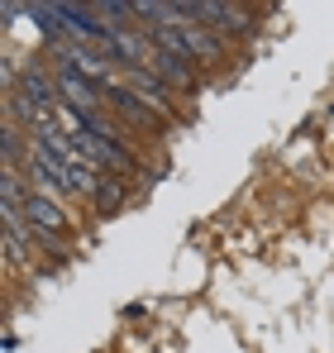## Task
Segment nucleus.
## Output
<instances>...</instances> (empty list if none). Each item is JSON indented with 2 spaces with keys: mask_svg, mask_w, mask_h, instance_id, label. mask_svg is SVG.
Masks as SVG:
<instances>
[{
  "mask_svg": "<svg viewBox=\"0 0 334 353\" xmlns=\"http://www.w3.org/2000/svg\"><path fill=\"white\" fill-rule=\"evenodd\" d=\"M14 91H19L24 101H34V105H62L57 77L48 72V67H39V62H24V67L14 72Z\"/></svg>",
  "mask_w": 334,
  "mask_h": 353,
  "instance_id": "obj_4",
  "label": "nucleus"
},
{
  "mask_svg": "<svg viewBox=\"0 0 334 353\" xmlns=\"http://www.w3.org/2000/svg\"><path fill=\"white\" fill-rule=\"evenodd\" d=\"M148 72L158 77V81H167L172 91H191L196 81H201V67L186 58H172V53H163V48H153V58H148Z\"/></svg>",
  "mask_w": 334,
  "mask_h": 353,
  "instance_id": "obj_5",
  "label": "nucleus"
},
{
  "mask_svg": "<svg viewBox=\"0 0 334 353\" xmlns=\"http://www.w3.org/2000/svg\"><path fill=\"white\" fill-rule=\"evenodd\" d=\"M119 81H124V86H129V91H134V96H139V101L148 105V110H158L167 124H177V119H181V105L172 101L177 91H172L167 81H158V77H153L148 67H134V72H124Z\"/></svg>",
  "mask_w": 334,
  "mask_h": 353,
  "instance_id": "obj_1",
  "label": "nucleus"
},
{
  "mask_svg": "<svg viewBox=\"0 0 334 353\" xmlns=\"http://www.w3.org/2000/svg\"><path fill=\"white\" fill-rule=\"evenodd\" d=\"M53 77H57V96H62V105H72V110H91V115L106 105V91H101L96 81H86L81 72H72V67L57 62Z\"/></svg>",
  "mask_w": 334,
  "mask_h": 353,
  "instance_id": "obj_2",
  "label": "nucleus"
},
{
  "mask_svg": "<svg viewBox=\"0 0 334 353\" xmlns=\"http://www.w3.org/2000/svg\"><path fill=\"white\" fill-rule=\"evenodd\" d=\"M181 34H186V48H191L196 67H220L224 62V39L220 34H210V29H201V24H191V29H181Z\"/></svg>",
  "mask_w": 334,
  "mask_h": 353,
  "instance_id": "obj_6",
  "label": "nucleus"
},
{
  "mask_svg": "<svg viewBox=\"0 0 334 353\" xmlns=\"http://www.w3.org/2000/svg\"><path fill=\"white\" fill-rule=\"evenodd\" d=\"M124 201H129V181L115 176V172H106L101 186H96V196H91V210H96V215H115Z\"/></svg>",
  "mask_w": 334,
  "mask_h": 353,
  "instance_id": "obj_7",
  "label": "nucleus"
},
{
  "mask_svg": "<svg viewBox=\"0 0 334 353\" xmlns=\"http://www.w3.org/2000/svg\"><path fill=\"white\" fill-rule=\"evenodd\" d=\"M106 105H110V110H119V115L129 119V124L148 129V134H163V129H167V119L158 115V110H148V105H144V101H139V96H134V91L124 86V81L106 86Z\"/></svg>",
  "mask_w": 334,
  "mask_h": 353,
  "instance_id": "obj_3",
  "label": "nucleus"
}]
</instances>
